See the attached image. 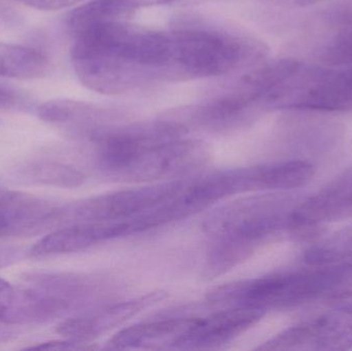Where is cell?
I'll use <instances>...</instances> for the list:
<instances>
[{
	"label": "cell",
	"mask_w": 352,
	"mask_h": 351,
	"mask_svg": "<svg viewBox=\"0 0 352 351\" xmlns=\"http://www.w3.org/2000/svg\"><path fill=\"white\" fill-rule=\"evenodd\" d=\"M352 260V224L307 249L304 262L308 265H324Z\"/></svg>",
	"instance_id": "ffe728a7"
},
{
	"label": "cell",
	"mask_w": 352,
	"mask_h": 351,
	"mask_svg": "<svg viewBox=\"0 0 352 351\" xmlns=\"http://www.w3.org/2000/svg\"><path fill=\"white\" fill-rule=\"evenodd\" d=\"M329 18L337 24L342 25V28L352 26V0H344L332 8Z\"/></svg>",
	"instance_id": "603a6c76"
},
{
	"label": "cell",
	"mask_w": 352,
	"mask_h": 351,
	"mask_svg": "<svg viewBox=\"0 0 352 351\" xmlns=\"http://www.w3.org/2000/svg\"><path fill=\"white\" fill-rule=\"evenodd\" d=\"M21 177L35 185L74 189L84 185L86 175L67 164L41 161L29 164L21 171Z\"/></svg>",
	"instance_id": "d6986e66"
},
{
	"label": "cell",
	"mask_w": 352,
	"mask_h": 351,
	"mask_svg": "<svg viewBox=\"0 0 352 351\" xmlns=\"http://www.w3.org/2000/svg\"><path fill=\"white\" fill-rule=\"evenodd\" d=\"M266 310L250 306H231L202 319H194L190 327L171 344L184 350H209L228 343L248 331L264 317Z\"/></svg>",
	"instance_id": "30bf717a"
},
{
	"label": "cell",
	"mask_w": 352,
	"mask_h": 351,
	"mask_svg": "<svg viewBox=\"0 0 352 351\" xmlns=\"http://www.w3.org/2000/svg\"><path fill=\"white\" fill-rule=\"evenodd\" d=\"M250 280L248 300L256 307L289 308L352 288V260Z\"/></svg>",
	"instance_id": "3957f363"
},
{
	"label": "cell",
	"mask_w": 352,
	"mask_h": 351,
	"mask_svg": "<svg viewBox=\"0 0 352 351\" xmlns=\"http://www.w3.org/2000/svg\"><path fill=\"white\" fill-rule=\"evenodd\" d=\"M12 192L0 187V220L4 222L6 210H8V204H10Z\"/></svg>",
	"instance_id": "4316f807"
},
{
	"label": "cell",
	"mask_w": 352,
	"mask_h": 351,
	"mask_svg": "<svg viewBox=\"0 0 352 351\" xmlns=\"http://www.w3.org/2000/svg\"><path fill=\"white\" fill-rule=\"evenodd\" d=\"M177 0H136L138 8H150V6L166 5Z\"/></svg>",
	"instance_id": "f1b7e54d"
},
{
	"label": "cell",
	"mask_w": 352,
	"mask_h": 351,
	"mask_svg": "<svg viewBox=\"0 0 352 351\" xmlns=\"http://www.w3.org/2000/svg\"><path fill=\"white\" fill-rule=\"evenodd\" d=\"M184 185V181H169L104 194L65 207H57L53 226L64 223L111 222L134 218L173 199Z\"/></svg>",
	"instance_id": "8992f818"
},
{
	"label": "cell",
	"mask_w": 352,
	"mask_h": 351,
	"mask_svg": "<svg viewBox=\"0 0 352 351\" xmlns=\"http://www.w3.org/2000/svg\"><path fill=\"white\" fill-rule=\"evenodd\" d=\"M37 113L45 123L64 126L91 140L122 119L113 109L68 99L47 101L39 106Z\"/></svg>",
	"instance_id": "4fadbf2b"
},
{
	"label": "cell",
	"mask_w": 352,
	"mask_h": 351,
	"mask_svg": "<svg viewBox=\"0 0 352 351\" xmlns=\"http://www.w3.org/2000/svg\"><path fill=\"white\" fill-rule=\"evenodd\" d=\"M74 37L72 65L90 90L120 95L165 82L169 32L117 21L91 27Z\"/></svg>",
	"instance_id": "6da1fadb"
},
{
	"label": "cell",
	"mask_w": 352,
	"mask_h": 351,
	"mask_svg": "<svg viewBox=\"0 0 352 351\" xmlns=\"http://www.w3.org/2000/svg\"><path fill=\"white\" fill-rule=\"evenodd\" d=\"M165 82L225 76L264 62V41L229 26L194 16L175 21L171 31Z\"/></svg>",
	"instance_id": "7a4b0ae2"
},
{
	"label": "cell",
	"mask_w": 352,
	"mask_h": 351,
	"mask_svg": "<svg viewBox=\"0 0 352 351\" xmlns=\"http://www.w3.org/2000/svg\"><path fill=\"white\" fill-rule=\"evenodd\" d=\"M341 73L343 74L346 80H349V82L352 84V65L347 66L346 68H343V69H340Z\"/></svg>",
	"instance_id": "836d02e7"
},
{
	"label": "cell",
	"mask_w": 352,
	"mask_h": 351,
	"mask_svg": "<svg viewBox=\"0 0 352 351\" xmlns=\"http://www.w3.org/2000/svg\"><path fill=\"white\" fill-rule=\"evenodd\" d=\"M24 5L41 10H57L70 8L89 0H18Z\"/></svg>",
	"instance_id": "7402d4cb"
},
{
	"label": "cell",
	"mask_w": 352,
	"mask_h": 351,
	"mask_svg": "<svg viewBox=\"0 0 352 351\" xmlns=\"http://www.w3.org/2000/svg\"><path fill=\"white\" fill-rule=\"evenodd\" d=\"M264 107L347 113L352 111V84L340 69L301 65L267 96Z\"/></svg>",
	"instance_id": "277c9868"
},
{
	"label": "cell",
	"mask_w": 352,
	"mask_h": 351,
	"mask_svg": "<svg viewBox=\"0 0 352 351\" xmlns=\"http://www.w3.org/2000/svg\"><path fill=\"white\" fill-rule=\"evenodd\" d=\"M49 66L47 56L38 49L0 43V76L33 80L45 76Z\"/></svg>",
	"instance_id": "ac0fdd59"
},
{
	"label": "cell",
	"mask_w": 352,
	"mask_h": 351,
	"mask_svg": "<svg viewBox=\"0 0 352 351\" xmlns=\"http://www.w3.org/2000/svg\"><path fill=\"white\" fill-rule=\"evenodd\" d=\"M322 61L328 66L347 67L352 65V26L342 28L324 49Z\"/></svg>",
	"instance_id": "44dd1931"
},
{
	"label": "cell",
	"mask_w": 352,
	"mask_h": 351,
	"mask_svg": "<svg viewBox=\"0 0 352 351\" xmlns=\"http://www.w3.org/2000/svg\"><path fill=\"white\" fill-rule=\"evenodd\" d=\"M298 203L299 200L281 193L243 198L212 212L204 228L211 236L245 233L267 241L281 231H289Z\"/></svg>",
	"instance_id": "5b68a950"
},
{
	"label": "cell",
	"mask_w": 352,
	"mask_h": 351,
	"mask_svg": "<svg viewBox=\"0 0 352 351\" xmlns=\"http://www.w3.org/2000/svg\"><path fill=\"white\" fill-rule=\"evenodd\" d=\"M192 321L194 319L188 317H165L144 321L118 332L109 344L113 348L124 350L154 343L163 338L175 337V339L190 327Z\"/></svg>",
	"instance_id": "2e32d148"
},
{
	"label": "cell",
	"mask_w": 352,
	"mask_h": 351,
	"mask_svg": "<svg viewBox=\"0 0 352 351\" xmlns=\"http://www.w3.org/2000/svg\"><path fill=\"white\" fill-rule=\"evenodd\" d=\"M210 157L209 144L203 140L175 138L146 148L109 177L125 183L177 179L203 168Z\"/></svg>",
	"instance_id": "52a82bcc"
},
{
	"label": "cell",
	"mask_w": 352,
	"mask_h": 351,
	"mask_svg": "<svg viewBox=\"0 0 352 351\" xmlns=\"http://www.w3.org/2000/svg\"><path fill=\"white\" fill-rule=\"evenodd\" d=\"M276 1L291 4V5L309 6L318 3V2L322 1V0H276Z\"/></svg>",
	"instance_id": "1f68e13d"
},
{
	"label": "cell",
	"mask_w": 352,
	"mask_h": 351,
	"mask_svg": "<svg viewBox=\"0 0 352 351\" xmlns=\"http://www.w3.org/2000/svg\"><path fill=\"white\" fill-rule=\"evenodd\" d=\"M116 238L113 222L76 223L62 227L39 239L30 249L34 258L85 251L97 243Z\"/></svg>",
	"instance_id": "5bb4252c"
},
{
	"label": "cell",
	"mask_w": 352,
	"mask_h": 351,
	"mask_svg": "<svg viewBox=\"0 0 352 351\" xmlns=\"http://www.w3.org/2000/svg\"><path fill=\"white\" fill-rule=\"evenodd\" d=\"M78 343L66 340V341H50L45 343L38 344V346H31L27 348L30 350H76L78 348Z\"/></svg>",
	"instance_id": "484cf974"
},
{
	"label": "cell",
	"mask_w": 352,
	"mask_h": 351,
	"mask_svg": "<svg viewBox=\"0 0 352 351\" xmlns=\"http://www.w3.org/2000/svg\"><path fill=\"white\" fill-rule=\"evenodd\" d=\"M10 234H12V229L0 220V237L6 236V235Z\"/></svg>",
	"instance_id": "d6a6232c"
},
{
	"label": "cell",
	"mask_w": 352,
	"mask_h": 351,
	"mask_svg": "<svg viewBox=\"0 0 352 351\" xmlns=\"http://www.w3.org/2000/svg\"><path fill=\"white\" fill-rule=\"evenodd\" d=\"M14 291V286L3 278H0V324L2 325H6V315L10 311Z\"/></svg>",
	"instance_id": "cb8c5ba5"
},
{
	"label": "cell",
	"mask_w": 352,
	"mask_h": 351,
	"mask_svg": "<svg viewBox=\"0 0 352 351\" xmlns=\"http://www.w3.org/2000/svg\"><path fill=\"white\" fill-rule=\"evenodd\" d=\"M165 297L164 292L150 293L146 296L117 303L87 315L70 317L58 326L57 332L70 341L86 343L101 334L119 327L140 311L160 302Z\"/></svg>",
	"instance_id": "7c38bea8"
},
{
	"label": "cell",
	"mask_w": 352,
	"mask_h": 351,
	"mask_svg": "<svg viewBox=\"0 0 352 351\" xmlns=\"http://www.w3.org/2000/svg\"><path fill=\"white\" fill-rule=\"evenodd\" d=\"M16 259V251L10 249H0V268L6 267L10 262Z\"/></svg>",
	"instance_id": "83f0119b"
},
{
	"label": "cell",
	"mask_w": 352,
	"mask_h": 351,
	"mask_svg": "<svg viewBox=\"0 0 352 351\" xmlns=\"http://www.w3.org/2000/svg\"><path fill=\"white\" fill-rule=\"evenodd\" d=\"M329 306L335 310L352 315V288L337 293L328 298Z\"/></svg>",
	"instance_id": "d4e9b609"
},
{
	"label": "cell",
	"mask_w": 352,
	"mask_h": 351,
	"mask_svg": "<svg viewBox=\"0 0 352 351\" xmlns=\"http://www.w3.org/2000/svg\"><path fill=\"white\" fill-rule=\"evenodd\" d=\"M135 10L136 0H89L70 12L68 29L76 35L97 25L123 21Z\"/></svg>",
	"instance_id": "e0dca14e"
},
{
	"label": "cell",
	"mask_w": 352,
	"mask_h": 351,
	"mask_svg": "<svg viewBox=\"0 0 352 351\" xmlns=\"http://www.w3.org/2000/svg\"><path fill=\"white\" fill-rule=\"evenodd\" d=\"M14 335H16V333L10 329V326L0 324V344L10 341L14 337Z\"/></svg>",
	"instance_id": "f546056e"
},
{
	"label": "cell",
	"mask_w": 352,
	"mask_h": 351,
	"mask_svg": "<svg viewBox=\"0 0 352 351\" xmlns=\"http://www.w3.org/2000/svg\"><path fill=\"white\" fill-rule=\"evenodd\" d=\"M352 216V167L324 189L301 200L292 214L291 232H303Z\"/></svg>",
	"instance_id": "8fae6325"
},
{
	"label": "cell",
	"mask_w": 352,
	"mask_h": 351,
	"mask_svg": "<svg viewBox=\"0 0 352 351\" xmlns=\"http://www.w3.org/2000/svg\"><path fill=\"white\" fill-rule=\"evenodd\" d=\"M314 164L291 160L254 166L256 191L285 192L307 185L314 179Z\"/></svg>",
	"instance_id": "9a60e30c"
},
{
	"label": "cell",
	"mask_w": 352,
	"mask_h": 351,
	"mask_svg": "<svg viewBox=\"0 0 352 351\" xmlns=\"http://www.w3.org/2000/svg\"><path fill=\"white\" fill-rule=\"evenodd\" d=\"M351 348L352 315L333 309L289 328L258 350L342 351Z\"/></svg>",
	"instance_id": "ba28073f"
},
{
	"label": "cell",
	"mask_w": 352,
	"mask_h": 351,
	"mask_svg": "<svg viewBox=\"0 0 352 351\" xmlns=\"http://www.w3.org/2000/svg\"><path fill=\"white\" fill-rule=\"evenodd\" d=\"M258 111V106L241 97L225 92L197 104L171 109L163 117L179 124L188 132L226 133L250 125Z\"/></svg>",
	"instance_id": "9c48e42d"
},
{
	"label": "cell",
	"mask_w": 352,
	"mask_h": 351,
	"mask_svg": "<svg viewBox=\"0 0 352 351\" xmlns=\"http://www.w3.org/2000/svg\"><path fill=\"white\" fill-rule=\"evenodd\" d=\"M14 102V96L10 91L0 89V107L10 106Z\"/></svg>",
	"instance_id": "4dcf8cb0"
}]
</instances>
